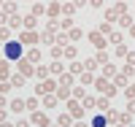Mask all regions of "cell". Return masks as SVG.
<instances>
[{"label":"cell","instance_id":"obj_58","mask_svg":"<svg viewBox=\"0 0 135 127\" xmlns=\"http://www.w3.org/2000/svg\"><path fill=\"white\" fill-rule=\"evenodd\" d=\"M8 3H14V0H8Z\"/></svg>","mask_w":135,"mask_h":127},{"label":"cell","instance_id":"obj_53","mask_svg":"<svg viewBox=\"0 0 135 127\" xmlns=\"http://www.w3.org/2000/svg\"><path fill=\"white\" fill-rule=\"evenodd\" d=\"M6 106V95H0V108H3Z\"/></svg>","mask_w":135,"mask_h":127},{"label":"cell","instance_id":"obj_35","mask_svg":"<svg viewBox=\"0 0 135 127\" xmlns=\"http://www.w3.org/2000/svg\"><path fill=\"white\" fill-rule=\"evenodd\" d=\"M84 68H86V73L95 70V68H97V60H84Z\"/></svg>","mask_w":135,"mask_h":127},{"label":"cell","instance_id":"obj_17","mask_svg":"<svg viewBox=\"0 0 135 127\" xmlns=\"http://www.w3.org/2000/svg\"><path fill=\"white\" fill-rule=\"evenodd\" d=\"M8 81L14 84V87H25V76H22V73H16V76H11Z\"/></svg>","mask_w":135,"mask_h":127},{"label":"cell","instance_id":"obj_42","mask_svg":"<svg viewBox=\"0 0 135 127\" xmlns=\"http://www.w3.org/2000/svg\"><path fill=\"white\" fill-rule=\"evenodd\" d=\"M100 32H103V35H111L114 30H111V25H108V22H103V25H100Z\"/></svg>","mask_w":135,"mask_h":127},{"label":"cell","instance_id":"obj_45","mask_svg":"<svg viewBox=\"0 0 135 127\" xmlns=\"http://www.w3.org/2000/svg\"><path fill=\"white\" fill-rule=\"evenodd\" d=\"M11 35V27H0V41H6Z\"/></svg>","mask_w":135,"mask_h":127},{"label":"cell","instance_id":"obj_48","mask_svg":"<svg viewBox=\"0 0 135 127\" xmlns=\"http://www.w3.org/2000/svg\"><path fill=\"white\" fill-rule=\"evenodd\" d=\"M127 114H135V100H130V103H127Z\"/></svg>","mask_w":135,"mask_h":127},{"label":"cell","instance_id":"obj_27","mask_svg":"<svg viewBox=\"0 0 135 127\" xmlns=\"http://www.w3.org/2000/svg\"><path fill=\"white\" fill-rule=\"evenodd\" d=\"M84 87H73V100H84Z\"/></svg>","mask_w":135,"mask_h":127},{"label":"cell","instance_id":"obj_57","mask_svg":"<svg viewBox=\"0 0 135 127\" xmlns=\"http://www.w3.org/2000/svg\"><path fill=\"white\" fill-rule=\"evenodd\" d=\"M119 127H127V124H119Z\"/></svg>","mask_w":135,"mask_h":127},{"label":"cell","instance_id":"obj_18","mask_svg":"<svg viewBox=\"0 0 135 127\" xmlns=\"http://www.w3.org/2000/svg\"><path fill=\"white\" fill-rule=\"evenodd\" d=\"M57 95H46V100H43V106H46V108H54V106H57Z\"/></svg>","mask_w":135,"mask_h":127},{"label":"cell","instance_id":"obj_1","mask_svg":"<svg viewBox=\"0 0 135 127\" xmlns=\"http://www.w3.org/2000/svg\"><path fill=\"white\" fill-rule=\"evenodd\" d=\"M57 87H60V81L46 78V81H41V84L35 87V95H57Z\"/></svg>","mask_w":135,"mask_h":127},{"label":"cell","instance_id":"obj_60","mask_svg":"<svg viewBox=\"0 0 135 127\" xmlns=\"http://www.w3.org/2000/svg\"><path fill=\"white\" fill-rule=\"evenodd\" d=\"M0 43H3V41H0Z\"/></svg>","mask_w":135,"mask_h":127},{"label":"cell","instance_id":"obj_4","mask_svg":"<svg viewBox=\"0 0 135 127\" xmlns=\"http://www.w3.org/2000/svg\"><path fill=\"white\" fill-rule=\"evenodd\" d=\"M84 111H86V108H84L78 100H68V114H70L73 119H81V116H84Z\"/></svg>","mask_w":135,"mask_h":127},{"label":"cell","instance_id":"obj_23","mask_svg":"<svg viewBox=\"0 0 135 127\" xmlns=\"http://www.w3.org/2000/svg\"><path fill=\"white\" fill-rule=\"evenodd\" d=\"M27 111H38V97H27Z\"/></svg>","mask_w":135,"mask_h":127},{"label":"cell","instance_id":"obj_3","mask_svg":"<svg viewBox=\"0 0 135 127\" xmlns=\"http://www.w3.org/2000/svg\"><path fill=\"white\" fill-rule=\"evenodd\" d=\"M19 41H22V43H27V46H35V43L43 41V38L38 35L35 30H22V32H19Z\"/></svg>","mask_w":135,"mask_h":127},{"label":"cell","instance_id":"obj_22","mask_svg":"<svg viewBox=\"0 0 135 127\" xmlns=\"http://www.w3.org/2000/svg\"><path fill=\"white\" fill-rule=\"evenodd\" d=\"M81 70H86V68H84V62H73V65H70V76L81 73Z\"/></svg>","mask_w":135,"mask_h":127},{"label":"cell","instance_id":"obj_8","mask_svg":"<svg viewBox=\"0 0 135 127\" xmlns=\"http://www.w3.org/2000/svg\"><path fill=\"white\" fill-rule=\"evenodd\" d=\"M57 124H60V127H73L76 122H73V116H70V114L65 111V114H60V116H57Z\"/></svg>","mask_w":135,"mask_h":127},{"label":"cell","instance_id":"obj_7","mask_svg":"<svg viewBox=\"0 0 135 127\" xmlns=\"http://www.w3.org/2000/svg\"><path fill=\"white\" fill-rule=\"evenodd\" d=\"M89 41H92V43L97 46L100 51L105 49V35H103V32H89Z\"/></svg>","mask_w":135,"mask_h":127},{"label":"cell","instance_id":"obj_52","mask_svg":"<svg viewBox=\"0 0 135 127\" xmlns=\"http://www.w3.org/2000/svg\"><path fill=\"white\" fill-rule=\"evenodd\" d=\"M3 122H6V111L0 108V124H3Z\"/></svg>","mask_w":135,"mask_h":127},{"label":"cell","instance_id":"obj_13","mask_svg":"<svg viewBox=\"0 0 135 127\" xmlns=\"http://www.w3.org/2000/svg\"><path fill=\"white\" fill-rule=\"evenodd\" d=\"M11 108H14V111H25V108H27V100H22V97L11 100Z\"/></svg>","mask_w":135,"mask_h":127},{"label":"cell","instance_id":"obj_54","mask_svg":"<svg viewBox=\"0 0 135 127\" xmlns=\"http://www.w3.org/2000/svg\"><path fill=\"white\" fill-rule=\"evenodd\" d=\"M0 127H16V124H8V122H3V124H0Z\"/></svg>","mask_w":135,"mask_h":127},{"label":"cell","instance_id":"obj_55","mask_svg":"<svg viewBox=\"0 0 135 127\" xmlns=\"http://www.w3.org/2000/svg\"><path fill=\"white\" fill-rule=\"evenodd\" d=\"M73 127H86V124H84V122H76V124H73Z\"/></svg>","mask_w":135,"mask_h":127},{"label":"cell","instance_id":"obj_50","mask_svg":"<svg viewBox=\"0 0 135 127\" xmlns=\"http://www.w3.org/2000/svg\"><path fill=\"white\" fill-rule=\"evenodd\" d=\"M127 62H132V65H135V51H130V54H127Z\"/></svg>","mask_w":135,"mask_h":127},{"label":"cell","instance_id":"obj_6","mask_svg":"<svg viewBox=\"0 0 135 127\" xmlns=\"http://www.w3.org/2000/svg\"><path fill=\"white\" fill-rule=\"evenodd\" d=\"M19 73L25 78H30V76H35V68H32V62H27L25 57H22V60H19Z\"/></svg>","mask_w":135,"mask_h":127},{"label":"cell","instance_id":"obj_9","mask_svg":"<svg viewBox=\"0 0 135 127\" xmlns=\"http://www.w3.org/2000/svg\"><path fill=\"white\" fill-rule=\"evenodd\" d=\"M11 70H8V60H0V81H8Z\"/></svg>","mask_w":135,"mask_h":127},{"label":"cell","instance_id":"obj_56","mask_svg":"<svg viewBox=\"0 0 135 127\" xmlns=\"http://www.w3.org/2000/svg\"><path fill=\"white\" fill-rule=\"evenodd\" d=\"M130 32H132V35H135V25H132V27H130Z\"/></svg>","mask_w":135,"mask_h":127},{"label":"cell","instance_id":"obj_19","mask_svg":"<svg viewBox=\"0 0 135 127\" xmlns=\"http://www.w3.org/2000/svg\"><path fill=\"white\" fill-rule=\"evenodd\" d=\"M114 78H116V81H114L116 87H124V89L130 87V84H127V76H124V73H119V76H114Z\"/></svg>","mask_w":135,"mask_h":127},{"label":"cell","instance_id":"obj_20","mask_svg":"<svg viewBox=\"0 0 135 127\" xmlns=\"http://www.w3.org/2000/svg\"><path fill=\"white\" fill-rule=\"evenodd\" d=\"M105 124H108L105 114H103V116H95V119H92V127H105Z\"/></svg>","mask_w":135,"mask_h":127},{"label":"cell","instance_id":"obj_39","mask_svg":"<svg viewBox=\"0 0 135 127\" xmlns=\"http://www.w3.org/2000/svg\"><path fill=\"white\" fill-rule=\"evenodd\" d=\"M114 11H116V14H122V16H124V14H127V6H124V3H116V6H114Z\"/></svg>","mask_w":135,"mask_h":127},{"label":"cell","instance_id":"obj_14","mask_svg":"<svg viewBox=\"0 0 135 127\" xmlns=\"http://www.w3.org/2000/svg\"><path fill=\"white\" fill-rule=\"evenodd\" d=\"M81 106H84L86 111H92V108L97 106V97H92V95H89V97H84V100H81Z\"/></svg>","mask_w":135,"mask_h":127},{"label":"cell","instance_id":"obj_44","mask_svg":"<svg viewBox=\"0 0 135 127\" xmlns=\"http://www.w3.org/2000/svg\"><path fill=\"white\" fill-rule=\"evenodd\" d=\"M8 22H11V19H8V14H6V11H0V27H6Z\"/></svg>","mask_w":135,"mask_h":127},{"label":"cell","instance_id":"obj_24","mask_svg":"<svg viewBox=\"0 0 135 127\" xmlns=\"http://www.w3.org/2000/svg\"><path fill=\"white\" fill-rule=\"evenodd\" d=\"M32 27H35V14L25 16V30H32Z\"/></svg>","mask_w":135,"mask_h":127},{"label":"cell","instance_id":"obj_10","mask_svg":"<svg viewBox=\"0 0 135 127\" xmlns=\"http://www.w3.org/2000/svg\"><path fill=\"white\" fill-rule=\"evenodd\" d=\"M97 108L108 114V111H111V97H108V95H103V97H97Z\"/></svg>","mask_w":135,"mask_h":127},{"label":"cell","instance_id":"obj_33","mask_svg":"<svg viewBox=\"0 0 135 127\" xmlns=\"http://www.w3.org/2000/svg\"><path fill=\"white\" fill-rule=\"evenodd\" d=\"M3 11H6V14H11V16H16V6H14V3H6Z\"/></svg>","mask_w":135,"mask_h":127},{"label":"cell","instance_id":"obj_51","mask_svg":"<svg viewBox=\"0 0 135 127\" xmlns=\"http://www.w3.org/2000/svg\"><path fill=\"white\" fill-rule=\"evenodd\" d=\"M16 127H30V122H27V119H22V122H16Z\"/></svg>","mask_w":135,"mask_h":127},{"label":"cell","instance_id":"obj_59","mask_svg":"<svg viewBox=\"0 0 135 127\" xmlns=\"http://www.w3.org/2000/svg\"><path fill=\"white\" fill-rule=\"evenodd\" d=\"M54 127H60V124H54Z\"/></svg>","mask_w":135,"mask_h":127},{"label":"cell","instance_id":"obj_28","mask_svg":"<svg viewBox=\"0 0 135 127\" xmlns=\"http://www.w3.org/2000/svg\"><path fill=\"white\" fill-rule=\"evenodd\" d=\"M73 11H76V6H73V3H65V6H62V14H65L68 19H70V14H73Z\"/></svg>","mask_w":135,"mask_h":127},{"label":"cell","instance_id":"obj_41","mask_svg":"<svg viewBox=\"0 0 135 127\" xmlns=\"http://www.w3.org/2000/svg\"><path fill=\"white\" fill-rule=\"evenodd\" d=\"M60 27H62V30H73V19H62Z\"/></svg>","mask_w":135,"mask_h":127},{"label":"cell","instance_id":"obj_36","mask_svg":"<svg viewBox=\"0 0 135 127\" xmlns=\"http://www.w3.org/2000/svg\"><path fill=\"white\" fill-rule=\"evenodd\" d=\"M124 95H127V100H135V84H130V87L124 89Z\"/></svg>","mask_w":135,"mask_h":127},{"label":"cell","instance_id":"obj_37","mask_svg":"<svg viewBox=\"0 0 135 127\" xmlns=\"http://www.w3.org/2000/svg\"><path fill=\"white\" fill-rule=\"evenodd\" d=\"M65 57L73 60V57H76V46H65Z\"/></svg>","mask_w":135,"mask_h":127},{"label":"cell","instance_id":"obj_26","mask_svg":"<svg viewBox=\"0 0 135 127\" xmlns=\"http://www.w3.org/2000/svg\"><path fill=\"white\" fill-rule=\"evenodd\" d=\"M103 76H105V78L116 76V68H114V65H103Z\"/></svg>","mask_w":135,"mask_h":127},{"label":"cell","instance_id":"obj_46","mask_svg":"<svg viewBox=\"0 0 135 127\" xmlns=\"http://www.w3.org/2000/svg\"><path fill=\"white\" fill-rule=\"evenodd\" d=\"M43 11H46V8H43L41 3H35V6H32V14H35V16H41V14H43Z\"/></svg>","mask_w":135,"mask_h":127},{"label":"cell","instance_id":"obj_43","mask_svg":"<svg viewBox=\"0 0 135 127\" xmlns=\"http://www.w3.org/2000/svg\"><path fill=\"white\" fill-rule=\"evenodd\" d=\"M127 54H130V51H127V46H122V43H119V46H116V57H127Z\"/></svg>","mask_w":135,"mask_h":127},{"label":"cell","instance_id":"obj_31","mask_svg":"<svg viewBox=\"0 0 135 127\" xmlns=\"http://www.w3.org/2000/svg\"><path fill=\"white\" fill-rule=\"evenodd\" d=\"M11 87H14L11 81H0V95H8V92H11Z\"/></svg>","mask_w":135,"mask_h":127},{"label":"cell","instance_id":"obj_47","mask_svg":"<svg viewBox=\"0 0 135 127\" xmlns=\"http://www.w3.org/2000/svg\"><path fill=\"white\" fill-rule=\"evenodd\" d=\"M97 62H103V65H108V54H105V51H97Z\"/></svg>","mask_w":135,"mask_h":127},{"label":"cell","instance_id":"obj_40","mask_svg":"<svg viewBox=\"0 0 135 127\" xmlns=\"http://www.w3.org/2000/svg\"><path fill=\"white\" fill-rule=\"evenodd\" d=\"M57 14H60V3H51L49 6V16H57Z\"/></svg>","mask_w":135,"mask_h":127},{"label":"cell","instance_id":"obj_15","mask_svg":"<svg viewBox=\"0 0 135 127\" xmlns=\"http://www.w3.org/2000/svg\"><path fill=\"white\" fill-rule=\"evenodd\" d=\"M25 60H27V62H41V51H38V49H30Z\"/></svg>","mask_w":135,"mask_h":127},{"label":"cell","instance_id":"obj_11","mask_svg":"<svg viewBox=\"0 0 135 127\" xmlns=\"http://www.w3.org/2000/svg\"><path fill=\"white\" fill-rule=\"evenodd\" d=\"M70 92H73V87L60 84V87H57V97H60V100H68V95H70Z\"/></svg>","mask_w":135,"mask_h":127},{"label":"cell","instance_id":"obj_32","mask_svg":"<svg viewBox=\"0 0 135 127\" xmlns=\"http://www.w3.org/2000/svg\"><path fill=\"white\" fill-rule=\"evenodd\" d=\"M60 84H68V87H73V76H70V73H62V78H60Z\"/></svg>","mask_w":135,"mask_h":127},{"label":"cell","instance_id":"obj_25","mask_svg":"<svg viewBox=\"0 0 135 127\" xmlns=\"http://www.w3.org/2000/svg\"><path fill=\"white\" fill-rule=\"evenodd\" d=\"M119 25L130 30V27H132V16H130V14H124V16H122V19H119Z\"/></svg>","mask_w":135,"mask_h":127},{"label":"cell","instance_id":"obj_12","mask_svg":"<svg viewBox=\"0 0 135 127\" xmlns=\"http://www.w3.org/2000/svg\"><path fill=\"white\" fill-rule=\"evenodd\" d=\"M35 76L41 78V81H46V78H49V68H46V65H38V68H35Z\"/></svg>","mask_w":135,"mask_h":127},{"label":"cell","instance_id":"obj_49","mask_svg":"<svg viewBox=\"0 0 135 127\" xmlns=\"http://www.w3.org/2000/svg\"><path fill=\"white\" fill-rule=\"evenodd\" d=\"M89 6H92V8H100V6H103V0H89Z\"/></svg>","mask_w":135,"mask_h":127},{"label":"cell","instance_id":"obj_30","mask_svg":"<svg viewBox=\"0 0 135 127\" xmlns=\"http://www.w3.org/2000/svg\"><path fill=\"white\" fill-rule=\"evenodd\" d=\"M105 119H108V124H114V122H119L122 116H119L116 111H108V114H105Z\"/></svg>","mask_w":135,"mask_h":127},{"label":"cell","instance_id":"obj_16","mask_svg":"<svg viewBox=\"0 0 135 127\" xmlns=\"http://www.w3.org/2000/svg\"><path fill=\"white\" fill-rule=\"evenodd\" d=\"M22 25H25V16H19V14H16V16H11V22H8V27H14V30L22 27Z\"/></svg>","mask_w":135,"mask_h":127},{"label":"cell","instance_id":"obj_34","mask_svg":"<svg viewBox=\"0 0 135 127\" xmlns=\"http://www.w3.org/2000/svg\"><path fill=\"white\" fill-rule=\"evenodd\" d=\"M49 73H62V62H51L49 65Z\"/></svg>","mask_w":135,"mask_h":127},{"label":"cell","instance_id":"obj_2","mask_svg":"<svg viewBox=\"0 0 135 127\" xmlns=\"http://www.w3.org/2000/svg\"><path fill=\"white\" fill-rule=\"evenodd\" d=\"M6 57H8V60H22V41L6 43Z\"/></svg>","mask_w":135,"mask_h":127},{"label":"cell","instance_id":"obj_5","mask_svg":"<svg viewBox=\"0 0 135 127\" xmlns=\"http://www.w3.org/2000/svg\"><path fill=\"white\" fill-rule=\"evenodd\" d=\"M30 119H32V124H38V127H54L51 119H49V114H43V111H35Z\"/></svg>","mask_w":135,"mask_h":127},{"label":"cell","instance_id":"obj_29","mask_svg":"<svg viewBox=\"0 0 135 127\" xmlns=\"http://www.w3.org/2000/svg\"><path fill=\"white\" fill-rule=\"evenodd\" d=\"M97 78L92 76V73H81V84H95Z\"/></svg>","mask_w":135,"mask_h":127},{"label":"cell","instance_id":"obj_38","mask_svg":"<svg viewBox=\"0 0 135 127\" xmlns=\"http://www.w3.org/2000/svg\"><path fill=\"white\" fill-rule=\"evenodd\" d=\"M68 38H70V41H78V38H81V30H76V27H73L70 32H68Z\"/></svg>","mask_w":135,"mask_h":127},{"label":"cell","instance_id":"obj_21","mask_svg":"<svg viewBox=\"0 0 135 127\" xmlns=\"http://www.w3.org/2000/svg\"><path fill=\"white\" fill-rule=\"evenodd\" d=\"M116 16H119V14H116L114 8H108V11H105V22H108V25H114V22H116Z\"/></svg>","mask_w":135,"mask_h":127}]
</instances>
